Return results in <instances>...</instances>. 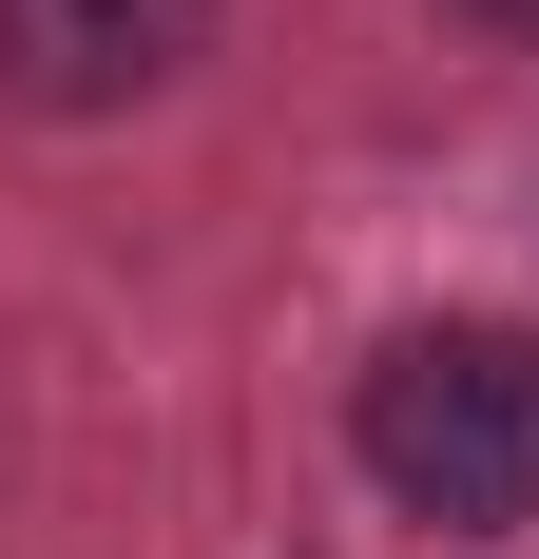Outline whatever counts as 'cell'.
Instances as JSON below:
<instances>
[{"mask_svg":"<svg viewBox=\"0 0 539 559\" xmlns=\"http://www.w3.org/2000/svg\"><path fill=\"white\" fill-rule=\"evenodd\" d=\"M347 463L424 540H520L539 521V329L520 309H424V329L367 347L347 386Z\"/></svg>","mask_w":539,"mask_h":559,"instance_id":"cell-1","label":"cell"},{"mask_svg":"<svg viewBox=\"0 0 539 559\" xmlns=\"http://www.w3.org/2000/svg\"><path fill=\"white\" fill-rule=\"evenodd\" d=\"M213 58V0H0V97L20 116H135Z\"/></svg>","mask_w":539,"mask_h":559,"instance_id":"cell-2","label":"cell"},{"mask_svg":"<svg viewBox=\"0 0 539 559\" xmlns=\"http://www.w3.org/2000/svg\"><path fill=\"white\" fill-rule=\"evenodd\" d=\"M443 20H482V39H539V0H443Z\"/></svg>","mask_w":539,"mask_h":559,"instance_id":"cell-3","label":"cell"}]
</instances>
